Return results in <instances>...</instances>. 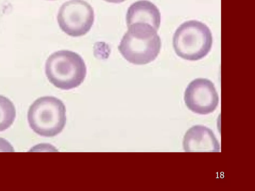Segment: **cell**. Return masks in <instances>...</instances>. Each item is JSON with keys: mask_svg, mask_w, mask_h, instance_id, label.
Instances as JSON below:
<instances>
[{"mask_svg": "<svg viewBox=\"0 0 255 191\" xmlns=\"http://www.w3.org/2000/svg\"><path fill=\"white\" fill-rule=\"evenodd\" d=\"M128 28L118 47L123 57L128 62L137 65L154 61L161 47L157 30L143 22L132 23Z\"/></svg>", "mask_w": 255, "mask_h": 191, "instance_id": "1", "label": "cell"}, {"mask_svg": "<svg viewBox=\"0 0 255 191\" xmlns=\"http://www.w3.org/2000/svg\"><path fill=\"white\" fill-rule=\"evenodd\" d=\"M45 73L49 81L55 87L69 90L78 87L83 82L87 68L79 54L62 50L48 57L45 62Z\"/></svg>", "mask_w": 255, "mask_h": 191, "instance_id": "2", "label": "cell"}, {"mask_svg": "<svg viewBox=\"0 0 255 191\" xmlns=\"http://www.w3.org/2000/svg\"><path fill=\"white\" fill-rule=\"evenodd\" d=\"M173 46L177 56L188 61H197L210 51L213 37L204 23L191 20L182 23L173 36Z\"/></svg>", "mask_w": 255, "mask_h": 191, "instance_id": "3", "label": "cell"}, {"mask_svg": "<svg viewBox=\"0 0 255 191\" xmlns=\"http://www.w3.org/2000/svg\"><path fill=\"white\" fill-rule=\"evenodd\" d=\"M27 119L34 132L42 136L53 137L60 133L65 127L66 107L57 97L42 96L30 106Z\"/></svg>", "mask_w": 255, "mask_h": 191, "instance_id": "4", "label": "cell"}, {"mask_svg": "<svg viewBox=\"0 0 255 191\" xmlns=\"http://www.w3.org/2000/svg\"><path fill=\"white\" fill-rule=\"evenodd\" d=\"M92 6L84 0H70L59 9L57 19L60 29L67 35L80 37L88 33L94 22Z\"/></svg>", "mask_w": 255, "mask_h": 191, "instance_id": "5", "label": "cell"}, {"mask_svg": "<svg viewBox=\"0 0 255 191\" xmlns=\"http://www.w3.org/2000/svg\"><path fill=\"white\" fill-rule=\"evenodd\" d=\"M184 101L191 111L207 114L216 109L219 96L212 82L205 78H197L191 81L186 89Z\"/></svg>", "mask_w": 255, "mask_h": 191, "instance_id": "6", "label": "cell"}, {"mask_svg": "<svg viewBox=\"0 0 255 191\" xmlns=\"http://www.w3.org/2000/svg\"><path fill=\"white\" fill-rule=\"evenodd\" d=\"M185 152H220V146L212 130L203 125H194L190 128L183 138Z\"/></svg>", "mask_w": 255, "mask_h": 191, "instance_id": "7", "label": "cell"}, {"mask_svg": "<svg viewBox=\"0 0 255 191\" xmlns=\"http://www.w3.org/2000/svg\"><path fill=\"white\" fill-rule=\"evenodd\" d=\"M126 22L127 26L136 22L146 23L157 31L161 22V14L159 9L152 2L139 0L128 8Z\"/></svg>", "mask_w": 255, "mask_h": 191, "instance_id": "8", "label": "cell"}, {"mask_svg": "<svg viewBox=\"0 0 255 191\" xmlns=\"http://www.w3.org/2000/svg\"><path fill=\"white\" fill-rule=\"evenodd\" d=\"M15 115V109L12 101L0 95V132L7 129L12 124Z\"/></svg>", "mask_w": 255, "mask_h": 191, "instance_id": "9", "label": "cell"}, {"mask_svg": "<svg viewBox=\"0 0 255 191\" xmlns=\"http://www.w3.org/2000/svg\"><path fill=\"white\" fill-rule=\"evenodd\" d=\"M105 1L110 2V3H121L125 1L126 0H104Z\"/></svg>", "mask_w": 255, "mask_h": 191, "instance_id": "10", "label": "cell"}, {"mask_svg": "<svg viewBox=\"0 0 255 191\" xmlns=\"http://www.w3.org/2000/svg\"></svg>", "mask_w": 255, "mask_h": 191, "instance_id": "11", "label": "cell"}]
</instances>
